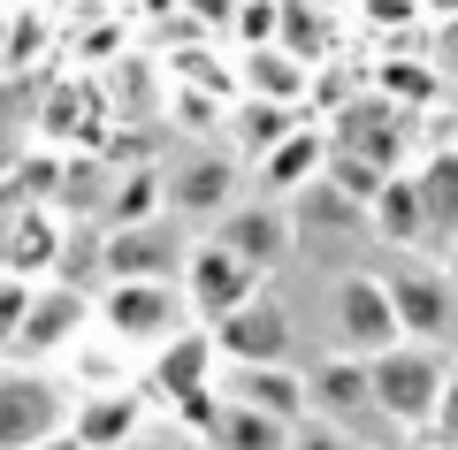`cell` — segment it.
<instances>
[{"label":"cell","instance_id":"1","mask_svg":"<svg viewBox=\"0 0 458 450\" xmlns=\"http://www.w3.org/2000/svg\"><path fill=\"white\" fill-rule=\"evenodd\" d=\"M84 389L47 359H8L0 352V450H38L54 435H69Z\"/></svg>","mask_w":458,"mask_h":450},{"label":"cell","instance_id":"2","mask_svg":"<svg viewBox=\"0 0 458 450\" xmlns=\"http://www.w3.org/2000/svg\"><path fill=\"white\" fill-rule=\"evenodd\" d=\"M214 374H222V352H214V328L199 321V328H183L176 344H161V352H153L146 389L168 404V412H176V428L207 435L214 412H222V389H214Z\"/></svg>","mask_w":458,"mask_h":450},{"label":"cell","instance_id":"3","mask_svg":"<svg viewBox=\"0 0 458 450\" xmlns=\"http://www.w3.org/2000/svg\"><path fill=\"white\" fill-rule=\"evenodd\" d=\"M367 382H375V412L390 420V428H436L451 367H443L436 344H397V352L367 359Z\"/></svg>","mask_w":458,"mask_h":450},{"label":"cell","instance_id":"4","mask_svg":"<svg viewBox=\"0 0 458 450\" xmlns=\"http://www.w3.org/2000/svg\"><path fill=\"white\" fill-rule=\"evenodd\" d=\"M183 328H199L183 283H107L99 290V336L107 344H146V352H161Z\"/></svg>","mask_w":458,"mask_h":450},{"label":"cell","instance_id":"5","mask_svg":"<svg viewBox=\"0 0 458 450\" xmlns=\"http://www.w3.org/2000/svg\"><path fill=\"white\" fill-rule=\"evenodd\" d=\"M92 321H99V298H84L77 283H38L31 290V313H23V328H16V344H8V359H69L84 336H92Z\"/></svg>","mask_w":458,"mask_h":450},{"label":"cell","instance_id":"6","mask_svg":"<svg viewBox=\"0 0 458 450\" xmlns=\"http://www.w3.org/2000/svg\"><path fill=\"white\" fill-rule=\"evenodd\" d=\"M260 283H267V275L252 267V259H237L222 237H199L191 252H183V298H191V313H199L207 328L229 321L237 306H252V298H260Z\"/></svg>","mask_w":458,"mask_h":450},{"label":"cell","instance_id":"7","mask_svg":"<svg viewBox=\"0 0 458 450\" xmlns=\"http://www.w3.org/2000/svg\"><path fill=\"white\" fill-rule=\"evenodd\" d=\"M390 283V306H397V328H405V344H451L458 336V283L451 267H420V259H405V267L382 275Z\"/></svg>","mask_w":458,"mask_h":450},{"label":"cell","instance_id":"8","mask_svg":"<svg viewBox=\"0 0 458 450\" xmlns=\"http://www.w3.org/2000/svg\"><path fill=\"white\" fill-rule=\"evenodd\" d=\"M405 344L397 328V306H390V283L382 275H344L336 283V352L352 359H382Z\"/></svg>","mask_w":458,"mask_h":450},{"label":"cell","instance_id":"9","mask_svg":"<svg viewBox=\"0 0 458 450\" xmlns=\"http://www.w3.org/2000/svg\"><path fill=\"white\" fill-rule=\"evenodd\" d=\"M214 352H222V367H291L298 328H291V313L260 290L252 306H237L229 321H214Z\"/></svg>","mask_w":458,"mask_h":450},{"label":"cell","instance_id":"10","mask_svg":"<svg viewBox=\"0 0 458 450\" xmlns=\"http://www.w3.org/2000/svg\"><path fill=\"white\" fill-rule=\"evenodd\" d=\"M405 123H412V115L390 107V99L367 84L352 107L328 115V145H336V153H352V161H367V168H382V176H397V138H405Z\"/></svg>","mask_w":458,"mask_h":450},{"label":"cell","instance_id":"11","mask_svg":"<svg viewBox=\"0 0 458 450\" xmlns=\"http://www.w3.org/2000/svg\"><path fill=\"white\" fill-rule=\"evenodd\" d=\"M183 252L191 244H176V222H138L99 244L107 283H183Z\"/></svg>","mask_w":458,"mask_h":450},{"label":"cell","instance_id":"12","mask_svg":"<svg viewBox=\"0 0 458 450\" xmlns=\"http://www.w3.org/2000/svg\"><path fill=\"white\" fill-rule=\"evenodd\" d=\"M214 389H222L229 404H252V412L291 420V428L313 420V389H306V374H291V367H222Z\"/></svg>","mask_w":458,"mask_h":450},{"label":"cell","instance_id":"13","mask_svg":"<svg viewBox=\"0 0 458 450\" xmlns=\"http://www.w3.org/2000/svg\"><path fill=\"white\" fill-rule=\"evenodd\" d=\"M207 237H222L237 259H252V267L267 275L283 252H291V214H283L276 199H237V207H229L222 222L207 229Z\"/></svg>","mask_w":458,"mask_h":450},{"label":"cell","instance_id":"14","mask_svg":"<svg viewBox=\"0 0 458 450\" xmlns=\"http://www.w3.org/2000/svg\"><path fill=\"white\" fill-rule=\"evenodd\" d=\"M69 435H77L84 450H138V435H146V397H138V389H84Z\"/></svg>","mask_w":458,"mask_h":450},{"label":"cell","instance_id":"15","mask_svg":"<svg viewBox=\"0 0 458 450\" xmlns=\"http://www.w3.org/2000/svg\"><path fill=\"white\" fill-rule=\"evenodd\" d=\"M328 153H336V145H328V123H298L291 138L276 145V153H267L260 161V191L267 199H291V191H313V183L328 176Z\"/></svg>","mask_w":458,"mask_h":450},{"label":"cell","instance_id":"16","mask_svg":"<svg viewBox=\"0 0 458 450\" xmlns=\"http://www.w3.org/2000/svg\"><path fill=\"white\" fill-rule=\"evenodd\" d=\"M237 99H267V107H291L306 115L313 99V69L283 47H260V54H237Z\"/></svg>","mask_w":458,"mask_h":450},{"label":"cell","instance_id":"17","mask_svg":"<svg viewBox=\"0 0 458 450\" xmlns=\"http://www.w3.org/2000/svg\"><path fill=\"white\" fill-rule=\"evenodd\" d=\"M313 420H336V428H360V420H375V382H367V359L336 352L313 367Z\"/></svg>","mask_w":458,"mask_h":450},{"label":"cell","instance_id":"18","mask_svg":"<svg viewBox=\"0 0 458 450\" xmlns=\"http://www.w3.org/2000/svg\"><path fill=\"white\" fill-rule=\"evenodd\" d=\"M168 207L191 214V222H222V214L237 207V161H229V153H207V161L176 168V176H168Z\"/></svg>","mask_w":458,"mask_h":450},{"label":"cell","instance_id":"19","mask_svg":"<svg viewBox=\"0 0 458 450\" xmlns=\"http://www.w3.org/2000/svg\"><path fill=\"white\" fill-rule=\"evenodd\" d=\"M367 237L397 244V252H412V244H428V207H420V183H412V168H397V176H382V191L367 199Z\"/></svg>","mask_w":458,"mask_h":450},{"label":"cell","instance_id":"20","mask_svg":"<svg viewBox=\"0 0 458 450\" xmlns=\"http://www.w3.org/2000/svg\"><path fill=\"white\" fill-rule=\"evenodd\" d=\"M283 54H298V62L321 77V69H336V47H344V16L328 8V0H283Z\"/></svg>","mask_w":458,"mask_h":450},{"label":"cell","instance_id":"21","mask_svg":"<svg viewBox=\"0 0 458 450\" xmlns=\"http://www.w3.org/2000/svg\"><path fill=\"white\" fill-rule=\"evenodd\" d=\"M54 259H62V207H23L16 229H8V244H0V267L38 283Z\"/></svg>","mask_w":458,"mask_h":450},{"label":"cell","instance_id":"22","mask_svg":"<svg viewBox=\"0 0 458 450\" xmlns=\"http://www.w3.org/2000/svg\"><path fill=\"white\" fill-rule=\"evenodd\" d=\"M412 183H420V207H428V244H451L458 237V145H436L428 161H412Z\"/></svg>","mask_w":458,"mask_h":450},{"label":"cell","instance_id":"23","mask_svg":"<svg viewBox=\"0 0 458 450\" xmlns=\"http://www.w3.org/2000/svg\"><path fill=\"white\" fill-rule=\"evenodd\" d=\"M291 443H298L291 420L252 412V404H229V397H222V412H214V428H207V450H291Z\"/></svg>","mask_w":458,"mask_h":450},{"label":"cell","instance_id":"24","mask_svg":"<svg viewBox=\"0 0 458 450\" xmlns=\"http://www.w3.org/2000/svg\"><path fill=\"white\" fill-rule=\"evenodd\" d=\"M375 92L390 99V107L420 115V107H436V99H443V69H436V62H405V54H390V62L375 69Z\"/></svg>","mask_w":458,"mask_h":450},{"label":"cell","instance_id":"25","mask_svg":"<svg viewBox=\"0 0 458 450\" xmlns=\"http://www.w3.org/2000/svg\"><path fill=\"white\" fill-rule=\"evenodd\" d=\"M298 123H306V115H291V107H267V99H237V123H229V130H237V145H245L252 161H267V153H276V145L291 138Z\"/></svg>","mask_w":458,"mask_h":450},{"label":"cell","instance_id":"26","mask_svg":"<svg viewBox=\"0 0 458 450\" xmlns=\"http://www.w3.org/2000/svg\"><path fill=\"white\" fill-rule=\"evenodd\" d=\"M283 38V0H229V47L260 54Z\"/></svg>","mask_w":458,"mask_h":450},{"label":"cell","instance_id":"27","mask_svg":"<svg viewBox=\"0 0 458 450\" xmlns=\"http://www.w3.org/2000/svg\"><path fill=\"white\" fill-rule=\"evenodd\" d=\"M31 290H38V283H23V275H8V267H0V352L16 344L23 313H31Z\"/></svg>","mask_w":458,"mask_h":450},{"label":"cell","instance_id":"28","mask_svg":"<svg viewBox=\"0 0 458 450\" xmlns=\"http://www.w3.org/2000/svg\"><path fill=\"white\" fill-rule=\"evenodd\" d=\"M291 450H352V435L336 428V420H306V428H298V443Z\"/></svg>","mask_w":458,"mask_h":450},{"label":"cell","instance_id":"29","mask_svg":"<svg viewBox=\"0 0 458 450\" xmlns=\"http://www.w3.org/2000/svg\"><path fill=\"white\" fill-rule=\"evenodd\" d=\"M138 450H207V435H191V428H161V435H138Z\"/></svg>","mask_w":458,"mask_h":450},{"label":"cell","instance_id":"30","mask_svg":"<svg viewBox=\"0 0 458 450\" xmlns=\"http://www.w3.org/2000/svg\"><path fill=\"white\" fill-rule=\"evenodd\" d=\"M436 443H443V450H458V374H451V389H443V412H436Z\"/></svg>","mask_w":458,"mask_h":450},{"label":"cell","instance_id":"31","mask_svg":"<svg viewBox=\"0 0 458 450\" xmlns=\"http://www.w3.org/2000/svg\"><path fill=\"white\" fill-rule=\"evenodd\" d=\"M443 267H451V283H458V237H451V244H443Z\"/></svg>","mask_w":458,"mask_h":450},{"label":"cell","instance_id":"32","mask_svg":"<svg viewBox=\"0 0 458 450\" xmlns=\"http://www.w3.org/2000/svg\"><path fill=\"white\" fill-rule=\"evenodd\" d=\"M38 450H84V443H77V435H54V443H38Z\"/></svg>","mask_w":458,"mask_h":450},{"label":"cell","instance_id":"33","mask_svg":"<svg viewBox=\"0 0 458 450\" xmlns=\"http://www.w3.org/2000/svg\"><path fill=\"white\" fill-rule=\"evenodd\" d=\"M328 8H344V0H328Z\"/></svg>","mask_w":458,"mask_h":450}]
</instances>
